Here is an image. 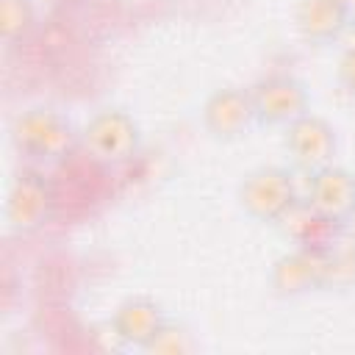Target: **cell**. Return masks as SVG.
Wrapping results in <instances>:
<instances>
[{
    "instance_id": "cell-17",
    "label": "cell",
    "mask_w": 355,
    "mask_h": 355,
    "mask_svg": "<svg viewBox=\"0 0 355 355\" xmlns=\"http://www.w3.org/2000/svg\"><path fill=\"white\" fill-rule=\"evenodd\" d=\"M69 3H89V0H69Z\"/></svg>"
},
{
    "instance_id": "cell-3",
    "label": "cell",
    "mask_w": 355,
    "mask_h": 355,
    "mask_svg": "<svg viewBox=\"0 0 355 355\" xmlns=\"http://www.w3.org/2000/svg\"><path fill=\"white\" fill-rule=\"evenodd\" d=\"M141 133L130 114L119 108L97 111L83 128V144L100 161H128L139 150Z\"/></svg>"
},
{
    "instance_id": "cell-14",
    "label": "cell",
    "mask_w": 355,
    "mask_h": 355,
    "mask_svg": "<svg viewBox=\"0 0 355 355\" xmlns=\"http://www.w3.org/2000/svg\"><path fill=\"white\" fill-rule=\"evenodd\" d=\"M36 19L31 0H0V33L6 42H14L31 31Z\"/></svg>"
},
{
    "instance_id": "cell-12",
    "label": "cell",
    "mask_w": 355,
    "mask_h": 355,
    "mask_svg": "<svg viewBox=\"0 0 355 355\" xmlns=\"http://www.w3.org/2000/svg\"><path fill=\"white\" fill-rule=\"evenodd\" d=\"M164 324L166 319H164L161 305L147 297H130L114 313V333L128 347L150 349V344L158 338Z\"/></svg>"
},
{
    "instance_id": "cell-7",
    "label": "cell",
    "mask_w": 355,
    "mask_h": 355,
    "mask_svg": "<svg viewBox=\"0 0 355 355\" xmlns=\"http://www.w3.org/2000/svg\"><path fill=\"white\" fill-rule=\"evenodd\" d=\"M252 122H255V108H252L250 89L222 86L211 92L208 100L202 103V125L214 139H222V141L239 139L250 130Z\"/></svg>"
},
{
    "instance_id": "cell-6",
    "label": "cell",
    "mask_w": 355,
    "mask_h": 355,
    "mask_svg": "<svg viewBox=\"0 0 355 355\" xmlns=\"http://www.w3.org/2000/svg\"><path fill=\"white\" fill-rule=\"evenodd\" d=\"M280 233L294 244V247H308L316 252H330L341 244V222L333 216L319 214L308 197H297L291 208L275 222Z\"/></svg>"
},
{
    "instance_id": "cell-1",
    "label": "cell",
    "mask_w": 355,
    "mask_h": 355,
    "mask_svg": "<svg viewBox=\"0 0 355 355\" xmlns=\"http://www.w3.org/2000/svg\"><path fill=\"white\" fill-rule=\"evenodd\" d=\"M297 197H302L297 180L283 166H258L239 183V205L247 216L266 225H275Z\"/></svg>"
},
{
    "instance_id": "cell-2",
    "label": "cell",
    "mask_w": 355,
    "mask_h": 355,
    "mask_svg": "<svg viewBox=\"0 0 355 355\" xmlns=\"http://www.w3.org/2000/svg\"><path fill=\"white\" fill-rule=\"evenodd\" d=\"M11 136L19 150L36 158H58L75 141L72 125L53 108H28L14 119Z\"/></svg>"
},
{
    "instance_id": "cell-8",
    "label": "cell",
    "mask_w": 355,
    "mask_h": 355,
    "mask_svg": "<svg viewBox=\"0 0 355 355\" xmlns=\"http://www.w3.org/2000/svg\"><path fill=\"white\" fill-rule=\"evenodd\" d=\"M50 211H53V194H50V186L44 183V178L36 172L17 175L6 194L8 227H14L19 233L36 230L50 219Z\"/></svg>"
},
{
    "instance_id": "cell-10",
    "label": "cell",
    "mask_w": 355,
    "mask_h": 355,
    "mask_svg": "<svg viewBox=\"0 0 355 355\" xmlns=\"http://www.w3.org/2000/svg\"><path fill=\"white\" fill-rule=\"evenodd\" d=\"M308 202L333 219H344L355 208V175L344 166L327 164L308 178Z\"/></svg>"
},
{
    "instance_id": "cell-5",
    "label": "cell",
    "mask_w": 355,
    "mask_h": 355,
    "mask_svg": "<svg viewBox=\"0 0 355 355\" xmlns=\"http://www.w3.org/2000/svg\"><path fill=\"white\" fill-rule=\"evenodd\" d=\"M336 147H338V139L333 125L311 111L286 125V150L294 158V164L308 175L333 164Z\"/></svg>"
},
{
    "instance_id": "cell-15",
    "label": "cell",
    "mask_w": 355,
    "mask_h": 355,
    "mask_svg": "<svg viewBox=\"0 0 355 355\" xmlns=\"http://www.w3.org/2000/svg\"><path fill=\"white\" fill-rule=\"evenodd\" d=\"M338 80L355 97V47H347V53L341 55V61H338Z\"/></svg>"
},
{
    "instance_id": "cell-11",
    "label": "cell",
    "mask_w": 355,
    "mask_h": 355,
    "mask_svg": "<svg viewBox=\"0 0 355 355\" xmlns=\"http://www.w3.org/2000/svg\"><path fill=\"white\" fill-rule=\"evenodd\" d=\"M294 19L308 42L327 44L347 33L352 22V6L347 0H300Z\"/></svg>"
},
{
    "instance_id": "cell-9",
    "label": "cell",
    "mask_w": 355,
    "mask_h": 355,
    "mask_svg": "<svg viewBox=\"0 0 355 355\" xmlns=\"http://www.w3.org/2000/svg\"><path fill=\"white\" fill-rule=\"evenodd\" d=\"M324 255L308 247H294L286 255H280L272 263L269 283L275 294L280 297H302L308 291L322 288V269H324Z\"/></svg>"
},
{
    "instance_id": "cell-4",
    "label": "cell",
    "mask_w": 355,
    "mask_h": 355,
    "mask_svg": "<svg viewBox=\"0 0 355 355\" xmlns=\"http://www.w3.org/2000/svg\"><path fill=\"white\" fill-rule=\"evenodd\" d=\"M255 122L261 125H288L308 114V89L291 75H269L250 86Z\"/></svg>"
},
{
    "instance_id": "cell-16",
    "label": "cell",
    "mask_w": 355,
    "mask_h": 355,
    "mask_svg": "<svg viewBox=\"0 0 355 355\" xmlns=\"http://www.w3.org/2000/svg\"><path fill=\"white\" fill-rule=\"evenodd\" d=\"M338 222H341V244L355 247V208L344 219H338Z\"/></svg>"
},
{
    "instance_id": "cell-13",
    "label": "cell",
    "mask_w": 355,
    "mask_h": 355,
    "mask_svg": "<svg viewBox=\"0 0 355 355\" xmlns=\"http://www.w3.org/2000/svg\"><path fill=\"white\" fill-rule=\"evenodd\" d=\"M322 288H336L347 291L355 288V247L338 244L324 255V269H322Z\"/></svg>"
}]
</instances>
